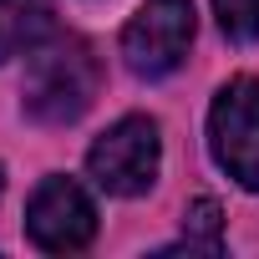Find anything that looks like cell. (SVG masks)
<instances>
[{"instance_id": "cell-1", "label": "cell", "mask_w": 259, "mask_h": 259, "mask_svg": "<svg viewBox=\"0 0 259 259\" xmlns=\"http://www.w3.org/2000/svg\"><path fill=\"white\" fill-rule=\"evenodd\" d=\"M102 87V61L81 36H46L26 71V117L46 127L76 122Z\"/></svg>"}, {"instance_id": "cell-2", "label": "cell", "mask_w": 259, "mask_h": 259, "mask_svg": "<svg viewBox=\"0 0 259 259\" xmlns=\"http://www.w3.org/2000/svg\"><path fill=\"white\" fill-rule=\"evenodd\" d=\"M158 163H163V138L158 122L148 117H122L92 143L87 153V173L97 188L117 193V198H138L158 183Z\"/></svg>"}, {"instance_id": "cell-3", "label": "cell", "mask_w": 259, "mask_h": 259, "mask_svg": "<svg viewBox=\"0 0 259 259\" xmlns=\"http://www.w3.org/2000/svg\"><path fill=\"white\" fill-rule=\"evenodd\" d=\"M208 148L213 163L239 188L259 193V81L254 76H234L229 87H219L208 107Z\"/></svg>"}, {"instance_id": "cell-4", "label": "cell", "mask_w": 259, "mask_h": 259, "mask_svg": "<svg viewBox=\"0 0 259 259\" xmlns=\"http://www.w3.org/2000/svg\"><path fill=\"white\" fill-rule=\"evenodd\" d=\"M193 46V0H143V11L122 31V61L133 76H168Z\"/></svg>"}, {"instance_id": "cell-5", "label": "cell", "mask_w": 259, "mask_h": 259, "mask_svg": "<svg viewBox=\"0 0 259 259\" xmlns=\"http://www.w3.org/2000/svg\"><path fill=\"white\" fill-rule=\"evenodd\" d=\"M26 234L46 249V254H76L97 239V208L87 198L81 183L71 178H46L31 203H26Z\"/></svg>"}, {"instance_id": "cell-6", "label": "cell", "mask_w": 259, "mask_h": 259, "mask_svg": "<svg viewBox=\"0 0 259 259\" xmlns=\"http://www.w3.org/2000/svg\"><path fill=\"white\" fill-rule=\"evenodd\" d=\"M56 26L51 0H0V61H11L21 51H36Z\"/></svg>"}, {"instance_id": "cell-7", "label": "cell", "mask_w": 259, "mask_h": 259, "mask_svg": "<svg viewBox=\"0 0 259 259\" xmlns=\"http://www.w3.org/2000/svg\"><path fill=\"white\" fill-rule=\"evenodd\" d=\"M219 203L213 198H193L188 213H183V239L188 249H203V254H219Z\"/></svg>"}, {"instance_id": "cell-8", "label": "cell", "mask_w": 259, "mask_h": 259, "mask_svg": "<svg viewBox=\"0 0 259 259\" xmlns=\"http://www.w3.org/2000/svg\"><path fill=\"white\" fill-rule=\"evenodd\" d=\"M229 41H259V0H213Z\"/></svg>"}, {"instance_id": "cell-9", "label": "cell", "mask_w": 259, "mask_h": 259, "mask_svg": "<svg viewBox=\"0 0 259 259\" xmlns=\"http://www.w3.org/2000/svg\"><path fill=\"white\" fill-rule=\"evenodd\" d=\"M0 193H6V168H0Z\"/></svg>"}]
</instances>
